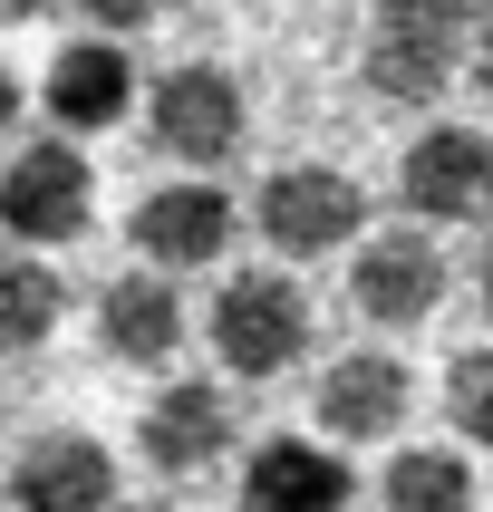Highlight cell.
Listing matches in <instances>:
<instances>
[{"label":"cell","mask_w":493,"mask_h":512,"mask_svg":"<svg viewBox=\"0 0 493 512\" xmlns=\"http://www.w3.org/2000/svg\"><path fill=\"white\" fill-rule=\"evenodd\" d=\"M213 358L232 377H281L300 368V348H310V290L290 281V271H232L213 290Z\"/></svg>","instance_id":"cell-1"},{"label":"cell","mask_w":493,"mask_h":512,"mask_svg":"<svg viewBox=\"0 0 493 512\" xmlns=\"http://www.w3.org/2000/svg\"><path fill=\"white\" fill-rule=\"evenodd\" d=\"M145 126H155V145H165L174 165H232V155H242L252 107H242V78H232V68L184 58V68H165V78H155Z\"/></svg>","instance_id":"cell-2"},{"label":"cell","mask_w":493,"mask_h":512,"mask_svg":"<svg viewBox=\"0 0 493 512\" xmlns=\"http://www.w3.org/2000/svg\"><path fill=\"white\" fill-rule=\"evenodd\" d=\"M455 58H464V20H445L435 0H377L368 20V87L387 107H426L455 87Z\"/></svg>","instance_id":"cell-3"},{"label":"cell","mask_w":493,"mask_h":512,"mask_svg":"<svg viewBox=\"0 0 493 512\" xmlns=\"http://www.w3.org/2000/svg\"><path fill=\"white\" fill-rule=\"evenodd\" d=\"M87 213H97V174H87V155H78L68 136L29 145L20 165L0 174V232H10V242H29V252L78 242Z\"/></svg>","instance_id":"cell-4"},{"label":"cell","mask_w":493,"mask_h":512,"mask_svg":"<svg viewBox=\"0 0 493 512\" xmlns=\"http://www.w3.org/2000/svg\"><path fill=\"white\" fill-rule=\"evenodd\" d=\"M261 242L281 261H319L339 252V242H358V223H368V194L348 184L339 165H281L271 184H261Z\"/></svg>","instance_id":"cell-5"},{"label":"cell","mask_w":493,"mask_h":512,"mask_svg":"<svg viewBox=\"0 0 493 512\" xmlns=\"http://www.w3.org/2000/svg\"><path fill=\"white\" fill-rule=\"evenodd\" d=\"M397 194L416 223H484L493 213V136L484 126H426L397 165Z\"/></svg>","instance_id":"cell-6"},{"label":"cell","mask_w":493,"mask_h":512,"mask_svg":"<svg viewBox=\"0 0 493 512\" xmlns=\"http://www.w3.org/2000/svg\"><path fill=\"white\" fill-rule=\"evenodd\" d=\"M406 406H416V377L387 348H348L339 368L319 377V435L329 445H387L406 426Z\"/></svg>","instance_id":"cell-7"},{"label":"cell","mask_w":493,"mask_h":512,"mask_svg":"<svg viewBox=\"0 0 493 512\" xmlns=\"http://www.w3.org/2000/svg\"><path fill=\"white\" fill-rule=\"evenodd\" d=\"M348 300L377 329H426L435 300H445V252H435L426 232H377L368 252H358V271H348Z\"/></svg>","instance_id":"cell-8"},{"label":"cell","mask_w":493,"mask_h":512,"mask_svg":"<svg viewBox=\"0 0 493 512\" xmlns=\"http://www.w3.org/2000/svg\"><path fill=\"white\" fill-rule=\"evenodd\" d=\"M136 252L155 261V271H203V261H223L232 252V194L223 184H155V194L136 203Z\"/></svg>","instance_id":"cell-9"},{"label":"cell","mask_w":493,"mask_h":512,"mask_svg":"<svg viewBox=\"0 0 493 512\" xmlns=\"http://www.w3.org/2000/svg\"><path fill=\"white\" fill-rule=\"evenodd\" d=\"M10 503L20 512H107L116 503V455L97 435H29L10 464Z\"/></svg>","instance_id":"cell-10"},{"label":"cell","mask_w":493,"mask_h":512,"mask_svg":"<svg viewBox=\"0 0 493 512\" xmlns=\"http://www.w3.org/2000/svg\"><path fill=\"white\" fill-rule=\"evenodd\" d=\"M97 348H107L116 368H165L174 348H184V300H174V271H126V281H107V300H97Z\"/></svg>","instance_id":"cell-11"},{"label":"cell","mask_w":493,"mask_h":512,"mask_svg":"<svg viewBox=\"0 0 493 512\" xmlns=\"http://www.w3.org/2000/svg\"><path fill=\"white\" fill-rule=\"evenodd\" d=\"M136 445H145L155 474H213V464L232 455V397L203 387V377H184V387H165V397L145 406Z\"/></svg>","instance_id":"cell-12"},{"label":"cell","mask_w":493,"mask_h":512,"mask_svg":"<svg viewBox=\"0 0 493 512\" xmlns=\"http://www.w3.org/2000/svg\"><path fill=\"white\" fill-rule=\"evenodd\" d=\"M39 107L68 126V136H97V126H116V116L136 107V68H126V39H78V49L49 58V87H39Z\"/></svg>","instance_id":"cell-13"},{"label":"cell","mask_w":493,"mask_h":512,"mask_svg":"<svg viewBox=\"0 0 493 512\" xmlns=\"http://www.w3.org/2000/svg\"><path fill=\"white\" fill-rule=\"evenodd\" d=\"M242 512H348V464L310 435H271L242 474Z\"/></svg>","instance_id":"cell-14"},{"label":"cell","mask_w":493,"mask_h":512,"mask_svg":"<svg viewBox=\"0 0 493 512\" xmlns=\"http://www.w3.org/2000/svg\"><path fill=\"white\" fill-rule=\"evenodd\" d=\"M58 319H68V281H58L39 252H0V358L49 348Z\"/></svg>","instance_id":"cell-15"},{"label":"cell","mask_w":493,"mask_h":512,"mask_svg":"<svg viewBox=\"0 0 493 512\" xmlns=\"http://www.w3.org/2000/svg\"><path fill=\"white\" fill-rule=\"evenodd\" d=\"M387 512H474V464L455 445H406L387 464Z\"/></svg>","instance_id":"cell-16"},{"label":"cell","mask_w":493,"mask_h":512,"mask_svg":"<svg viewBox=\"0 0 493 512\" xmlns=\"http://www.w3.org/2000/svg\"><path fill=\"white\" fill-rule=\"evenodd\" d=\"M445 416H455L464 445H493V348H464L445 368Z\"/></svg>","instance_id":"cell-17"},{"label":"cell","mask_w":493,"mask_h":512,"mask_svg":"<svg viewBox=\"0 0 493 512\" xmlns=\"http://www.w3.org/2000/svg\"><path fill=\"white\" fill-rule=\"evenodd\" d=\"M78 10L107 29V39H126V29H145V20H165V0H78Z\"/></svg>","instance_id":"cell-18"},{"label":"cell","mask_w":493,"mask_h":512,"mask_svg":"<svg viewBox=\"0 0 493 512\" xmlns=\"http://www.w3.org/2000/svg\"><path fill=\"white\" fill-rule=\"evenodd\" d=\"M445 20H493V0H435Z\"/></svg>","instance_id":"cell-19"},{"label":"cell","mask_w":493,"mask_h":512,"mask_svg":"<svg viewBox=\"0 0 493 512\" xmlns=\"http://www.w3.org/2000/svg\"><path fill=\"white\" fill-rule=\"evenodd\" d=\"M49 0H0V29H20V20H39Z\"/></svg>","instance_id":"cell-20"},{"label":"cell","mask_w":493,"mask_h":512,"mask_svg":"<svg viewBox=\"0 0 493 512\" xmlns=\"http://www.w3.org/2000/svg\"><path fill=\"white\" fill-rule=\"evenodd\" d=\"M10 116H20V78L0 68V136H10Z\"/></svg>","instance_id":"cell-21"},{"label":"cell","mask_w":493,"mask_h":512,"mask_svg":"<svg viewBox=\"0 0 493 512\" xmlns=\"http://www.w3.org/2000/svg\"><path fill=\"white\" fill-rule=\"evenodd\" d=\"M474 87H484V107H493V39L474 49Z\"/></svg>","instance_id":"cell-22"},{"label":"cell","mask_w":493,"mask_h":512,"mask_svg":"<svg viewBox=\"0 0 493 512\" xmlns=\"http://www.w3.org/2000/svg\"><path fill=\"white\" fill-rule=\"evenodd\" d=\"M107 512H165V503H107Z\"/></svg>","instance_id":"cell-23"},{"label":"cell","mask_w":493,"mask_h":512,"mask_svg":"<svg viewBox=\"0 0 493 512\" xmlns=\"http://www.w3.org/2000/svg\"><path fill=\"white\" fill-rule=\"evenodd\" d=\"M484 310H493V252H484Z\"/></svg>","instance_id":"cell-24"}]
</instances>
